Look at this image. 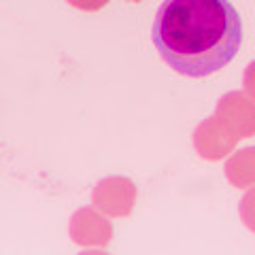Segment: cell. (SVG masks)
I'll use <instances>...</instances> for the list:
<instances>
[{
	"mask_svg": "<svg viewBox=\"0 0 255 255\" xmlns=\"http://www.w3.org/2000/svg\"><path fill=\"white\" fill-rule=\"evenodd\" d=\"M68 2L81 6V9H100V6L105 4L107 0H68Z\"/></svg>",
	"mask_w": 255,
	"mask_h": 255,
	"instance_id": "cell-8",
	"label": "cell"
},
{
	"mask_svg": "<svg viewBox=\"0 0 255 255\" xmlns=\"http://www.w3.org/2000/svg\"><path fill=\"white\" fill-rule=\"evenodd\" d=\"M236 142H238V138L219 122L217 117H211L209 122H204L200 128H198V132L194 136V145L198 147V151H200V155L206 159L223 157Z\"/></svg>",
	"mask_w": 255,
	"mask_h": 255,
	"instance_id": "cell-3",
	"label": "cell"
},
{
	"mask_svg": "<svg viewBox=\"0 0 255 255\" xmlns=\"http://www.w3.org/2000/svg\"><path fill=\"white\" fill-rule=\"evenodd\" d=\"M153 45L172 70L209 77L234 60L243 45V19L230 0H164Z\"/></svg>",
	"mask_w": 255,
	"mask_h": 255,
	"instance_id": "cell-1",
	"label": "cell"
},
{
	"mask_svg": "<svg viewBox=\"0 0 255 255\" xmlns=\"http://www.w3.org/2000/svg\"><path fill=\"white\" fill-rule=\"evenodd\" d=\"M134 185L126 179H107L98 183L94 191V200L102 211L111 215H128L134 202Z\"/></svg>",
	"mask_w": 255,
	"mask_h": 255,
	"instance_id": "cell-4",
	"label": "cell"
},
{
	"mask_svg": "<svg viewBox=\"0 0 255 255\" xmlns=\"http://www.w3.org/2000/svg\"><path fill=\"white\" fill-rule=\"evenodd\" d=\"M241 217L245 226L251 232H255V187L247 191L245 198L241 200Z\"/></svg>",
	"mask_w": 255,
	"mask_h": 255,
	"instance_id": "cell-6",
	"label": "cell"
},
{
	"mask_svg": "<svg viewBox=\"0 0 255 255\" xmlns=\"http://www.w3.org/2000/svg\"><path fill=\"white\" fill-rule=\"evenodd\" d=\"M245 90H247V96L255 100V62H251L245 70Z\"/></svg>",
	"mask_w": 255,
	"mask_h": 255,
	"instance_id": "cell-7",
	"label": "cell"
},
{
	"mask_svg": "<svg viewBox=\"0 0 255 255\" xmlns=\"http://www.w3.org/2000/svg\"><path fill=\"white\" fill-rule=\"evenodd\" d=\"M215 117L238 140L255 134V100L245 96L243 92H232L223 96L217 105V115Z\"/></svg>",
	"mask_w": 255,
	"mask_h": 255,
	"instance_id": "cell-2",
	"label": "cell"
},
{
	"mask_svg": "<svg viewBox=\"0 0 255 255\" xmlns=\"http://www.w3.org/2000/svg\"><path fill=\"white\" fill-rule=\"evenodd\" d=\"M226 177L234 187L255 185V147L238 151L226 164Z\"/></svg>",
	"mask_w": 255,
	"mask_h": 255,
	"instance_id": "cell-5",
	"label": "cell"
}]
</instances>
